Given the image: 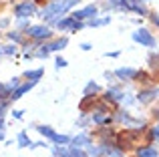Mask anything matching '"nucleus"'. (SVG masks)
Segmentation results:
<instances>
[{
    "label": "nucleus",
    "instance_id": "f257e3e1",
    "mask_svg": "<svg viewBox=\"0 0 159 157\" xmlns=\"http://www.w3.org/2000/svg\"><path fill=\"white\" fill-rule=\"evenodd\" d=\"M75 4H79V0H54L52 4H48L47 8H43V18L48 20V22H52V20H57L58 16H62L69 8H73ZM61 20V18H58Z\"/></svg>",
    "mask_w": 159,
    "mask_h": 157
},
{
    "label": "nucleus",
    "instance_id": "f03ea898",
    "mask_svg": "<svg viewBox=\"0 0 159 157\" xmlns=\"http://www.w3.org/2000/svg\"><path fill=\"white\" fill-rule=\"evenodd\" d=\"M133 40L139 43L141 47H147V48H155V44H157L155 36H153L147 28H137V30L133 32Z\"/></svg>",
    "mask_w": 159,
    "mask_h": 157
},
{
    "label": "nucleus",
    "instance_id": "7ed1b4c3",
    "mask_svg": "<svg viewBox=\"0 0 159 157\" xmlns=\"http://www.w3.org/2000/svg\"><path fill=\"white\" fill-rule=\"evenodd\" d=\"M57 26L58 30H81L83 28V22L77 18H73V16H69V18H62V20H57Z\"/></svg>",
    "mask_w": 159,
    "mask_h": 157
},
{
    "label": "nucleus",
    "instance_id": "20e7f679",
    "mask_svg": "<svg viewBox=\"0 0 159 157\" xmlns=\"http://www.w3.org/2000/svg\"><path fill=\"white\" fill-rule=\"evenodd\" d=\"M36 10V6H34V2H20V4H16V8H14V16H18V18H26V16H32V12Z\"/></svg>",
    "mask_w": 159,
    "mask_h": 157
},
{
    "label": "nucleus",
    "instance_id": "39448f33",
    "mask_svg": "<svg viewBox=\"0 0 159 157\" xmlns=\"http://www.w3.org/2000/svg\"><path fill=\"white\" fill-rule=\"evenodd\" d=\"M28 34L32 36V38H36V40H44V38H51V34H52V30L48 26H30L28 28Z\"/></svg>",
    "mask_w": 159,
    "mask_h": 157
},
{
    "label": "nucleus",
    "instance_id": "423d86ee",
    "mask_svg": "<svg viewBox=\"0 0 159 157\" xmlns=\"http://www.w3.org/2000/svg\"><path fill=\"white\" fill-rule=\"evenodd\" d=\"M157 97H159V89L157 87H151V89H141L139 95H137V101L139 103H151Z\"/></svg>",
    "mask_w": 159,
    "mask_h": 157
},
{
    "label": "nucleus",
    "instance_id": "0eeeda50",
    "mask_svg": "<svg viewBox=\"0 0 159 157\" xmlns=\"http://www.w3.org/2000/svg\"><path fill=\"white\" fill-rule=\"evenodd\" d=\"M73 18H77V20H83V18H95L97 16V6L95 4H89L87 8H83V10H79V12H73Z\"/></svg>",
    "mask_w": 159,
    "mask_h": 157
},
{
    "label": "nucleus",
    "instance_id": "6e6552de",
    "mask_svg": "<svg viewBox=\"0 0 159 157\" xmlns=\"http://www.w3.org/2000/svg\"><path fill=\"white\" fill-rule=\"evenodd\" d=\"M115 77H119L121 81H135L137 77V71L131 67H125V69H117L115 71Z\"/></svg>",
    "mask_w": 159,
    "mask_h": 157
},
{
    "label": "nucleus",
    "instance_id": "1a4fd4ad",
    "mask_svg": "<svg viewBox=\"0 0 159 157\" xmlns=\"http://www.w3.org/2000/svg\"><path fill=\"white\" fill-rule=\"evenodd\" d=\"M70 145L79 147V149H83V147H91V139H89V135H79V137L70 139Z\"/></svg>",
    "mask_w": 159,
    "mask_h": 157
},
{
    "label": "nucleus",
    "instance_id": "9d476101",
    "mask_svg": "<svg viewBox=\"0 0 159 157\" xmlns=\"http://www.w3.org/2000/svg\"><path fill=\"white\" fill-rule=\"evenodd\" d=\"M32 87H34V83H32V81H30V83H24V85H20L18 89H16L14 93L10 95V99H12V101H16V99H20V97H22L24 93H26V91H30Z\"/></svg>",
    "mask_w": 159,
    "mask_h": 157
},
{
    "label": "nucleus",
    "instance_id": "9b49d317",
    "mask_svg": "<svg viewBox=\"0 0 159 157\" xmlns=\"http://www.w3.org/2000/svg\"><path fill=\"white\" fill-rule=\"evenodd\" d=\"M137 157H159V153H157L155 147L145 145V147H141V149H137Z\"/></svg>",
    "mask_w": 159,
    "mask_h": 157
},
{
    "label": "nucleus",
    "instance_id": "f8f14e48",
    "mask_svg": "<svg viewBox=\"0 0 159 157\" xmlns=\"http://www.w3.org/2000/svg\"><path fill=\"white\" fill-rule=\"evenodd\" d=\"M36 129H39V133L43 135V137H47V139H54V129L52 127H48V125H43V127H36Z\"/></svg>",
    "mask_w": 159,
    "mask_h": 157
},
{
    "label": "nucleus",
    "instance_id": "ddd939ff",
    "mask_svg": "<svg viewBox=\"0 0 159 157\" xmlns=\"http://www.w3.org/2000/svg\"><path fill=\"white\" fill-rule=\"evenodd\" d=\"M93 121L97 123V125H105V123H111V117H109V113H97V115H93Z\"/></svg>",
    "mask_w": 159,
    "mask_h": 157
},
{
    "label": "nucleus",
    "instance_id": "4468645a",
    "mask_svg": "<svg viewBox=\"0 0 159 157\" xmlns=\"http://www.w3.org/2000/svg\"><path fill=\"white\" fill-rule=\"evenodd\" d=\"M43 73H44L43 69H36V71H26V73H24V77H26V78H30L32 83H36L40 77H43Z\"/></svg>",
    "mask_w": 159,
    "mask_h": 157
},
{
    "label": "nucleus",
    "instance_id": "2eb2a0df",
    "mask_svg": "<svg viewBox=\"0 0 159 157\" xmlns=\"http://www.w3.org/2000/svg\"><path fill=\"white\" fill-rule=\"evenodd\" d=\"M111 22V16H105V18H91L89 20V26H103V24Z\"/></svg>",
    "mask_w": 159,
    "mask_h": 157
},
{
    "label": "nucleus",
    "instance_id": "dca6fc26",
    "mask_svg": "<svg viewBox=\"0 0 159 157\" xmlns=\"http://www.w3.org/2000/svg\"><path fill=\"white\" fill-rule=\"evenodd\" d=\"M18 145L20 147H32V141L28 139V135L24 133V131H22V133H18Z\"/></svg>",
    "mask_w": 159,
    "mask_h": 157
},
{
    "label": "nucleus",
    "instance_id": "f3484780",
    "mask_svg": "<svg viewBox=\"0 0 159 157\" xmlns=\"http://www.w3.org/2000/svg\"><path fill=\"white\" fill-rule=\"evenodd\" d=\"M66 43H69V38H66V36H62L61 40H57V43L51 44V51H62V48L66 47Z\"/></svg>",
    "mask_w": 159,
    "mask_h": 157
},
{
    "label": "nucleus",
    "instance_id": "a211bd4d",
    "mask_svg": "<svg viewBox=\"0 0 159 157\" xmlns=\"http://www.w3.org/2000/svg\"><path fill=\"white\" fill-rule=\"evenodd\" d=\"M54 143H57L58 147H62V145H66V143L70 141V137H66V135H54V139H52Z\"/></svg>",
    "mask_w": 159,
    "mask_h": 157
},
{
    "label": "nucleus",
    "instance_id": "6ab92c4d",
    "mask_svg": "<svg viewBox=\"0 0 159 157\" xmlns=\"http://www.w3.org/2000/svg\"><path fill=\"white\" fill-rule=\"evenodd\" d=\"M91 93H99V85L97 83H87V87H85V95H91Z\"/></svg>",
    "mask_w": 159,
    "mask_h": 157
},
{
    "label": "nucleus",
    "instance_id": "aec40b11",
    "mask_svg": "<svg viewBox=\"0 0 159 157\" xmlns=\"http://www.w3.org/2000/svg\"><path fill=\"white\" fill-rule=\"evenodd\" d=\"M107 4L111 8H119V10H127L125 8V4H123V0H107Z\"/></svg>",
    "mask_w": 159,
    "mask_h": 157
},
{
    "label": "nucleus",
    "instance_id": "412c9836",
    "mask_svg": "<svg viewBox=\"0 0 159 157\" xmlns=\"http://www.w3.org/2000/svg\"><path fill=\"white\" fill-rule=\"evenodd\" d=\"M16 47H0V55H14Z\"/></svg>",
    "mask_w": 159,
    "mask_h": 157
},
{
    "label": "nucleus",
    "instance_id": "4be33fe9",
    "mask_svg": "<svg viewBox=\"0 0 159 157\" xmlns=\"http://www.w3.org/2000/svg\"><path fill=\"white\" fill-rule=\"evenodd\" d=\"M54 65H57V69H62V67H66V61H65V59H61V56H58V59L54 61Z\"/></svg>",
    "mask_w": 159,
    "mask_h": 157
},
{
    "label": "nucleus",
    "instance_id": "5701e85b",
    "mask_svg": "<svg viewBox=\"0 0 159 157\" xmlns=\"http://www.w3.org/2000/svg\"><path fill=\"white\" fill-rule=\"evenodd\" d=\"M8 36H10L12 40H20V34H18V32H8Z\"/></svg>",
    "mask_w": 159,
    "mask_h": 157
},
{
    "label": "nucleus",
    "instance_id": "b1692460",
    "mask_svg": "<svg viewBox=\"0 0 159 157\" xmlns=\"http://www.w3.org/2000/svg\"><path fill=\"white\" fill-rule=\"evenodd\" d=\"M4 137V123H2V119H0V139Z\"/></svg>",
    "mask_w": 159,
    "mask_h": 157
},
{
    "label": "nucleus",
    "instance_id": "393cba45",
    "mask_svg": "<svg viewBox=\"0 0 159 157\" xmlns=\"http://www.w3.org/2000/svg\"><path fill=\"white\" fill-rule=\"evenodd\" d=\"M81 48H83V51H91V44H89V43H83Z\"/></svg>",
    "mask_w": 159,
    "mask_h": 157
},
{
    "label": "nucleus",
    "instance_id": "a878e982",
    "mask_svg": "<svg viewBox=\"0 0 159 157\" xmlns=\"http://www.w3.org/2000/svg\"><path fill=\"white\" fill-rule=\"evenodd\" d=\"M151 20H153V22H155L157 26H159V16H157V14H151Z\"/></svg>",
    "mask_w": 159,
    "mask_h": 157
},
{
    "label": "nucleus",
    "instance_id": "bb28decb",
    "mask_svg": "<svg viewBox=\"0 0 159 157\" xmlns=\"http://www.w3.org/2000/svg\"><path fill=\"white\" fill-rule=\"evenodd\" d=\"M155 117H157V121H159V111H155Z\"/></svg>",
    "mask_w": 159,
    "mask_h": 157
},
{
    "label": "nucleus",
    "instance_id": "cd10ccee",
    "mask_svg": "<svg viewBox=\"0 0 159 157\" xmlns=\"http://www.w3.org/2000/svg\"><path fill=\"white\" fill-rule=\"evenodd\" d=\"M34 2H43V0H34Z\"/></svg>",
    "mask_w": 159,
    "mask_h": 157
},
{
    "label": "nucleus",
    "instance_id": "c85d7f7f",
    "mask_svg": "<svg viewBox=\"0 0 159 157\" xmlns=\"http://www.w3.org/2000/svg\"><path fill=\"white\" fill-rule=\"evenodd\" d=\"M139 2H141V0H139ZM143 2H149V0H143Z\"/></svg>",
    "mask_w": 159,
    "mask_h": 157
}]
</instances>
